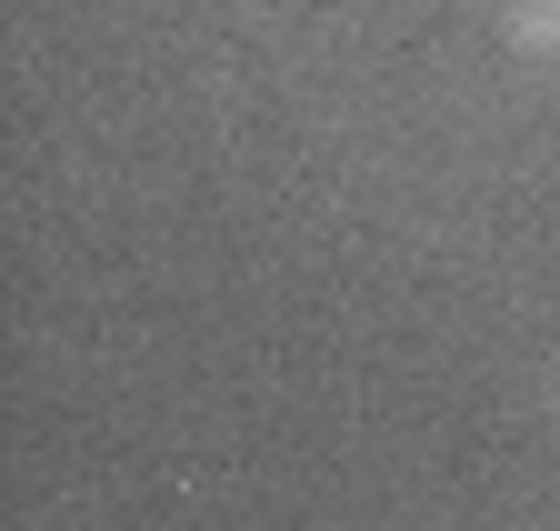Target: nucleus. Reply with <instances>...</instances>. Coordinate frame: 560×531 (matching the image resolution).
Listing matches in <instances>:
<instances>
[{
	"label": "nucleus",
	"mask_w": 560,
	"mask_h": 531,
	"mask_svg": "<svg viewBox=\"0 0 560 531\" xmlns=\"http://www.w3.org/2000/svg\"><path fill=\"white\" fill-rule=\"evenodd\" d=\"M501 41L530 50V60H550L560 50V0H501Z\"/></svg>",
	"instance_id": "f257e3e1"
}]
</instances>
